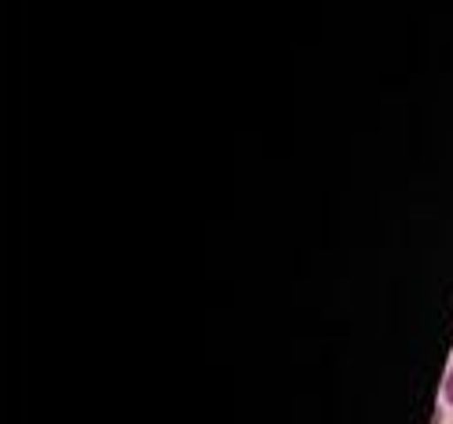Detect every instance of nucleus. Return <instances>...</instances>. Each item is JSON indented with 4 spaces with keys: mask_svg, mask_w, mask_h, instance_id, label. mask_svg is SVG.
<instances>
[{
    "mask_svg": "<svg viewBox=\"0 0 453 424\" xmlns=\"http://www.w3.org/2000/svg\"><path fill=\"white\" fill-rule=\"evenodd\" d=\"M442 399L453 406V370H449V374H446V381H442Z\"/></svg>",
    "mask_w": 453,
    "mask_h": 424,
    "instance_id": "obj_1",
    "label": "nucleus"
}]
</instances>
